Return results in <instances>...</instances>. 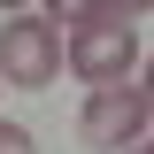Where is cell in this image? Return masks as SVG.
I'll list each match as a JSON object with an SVG mask.
<instances>
[{
  "mask_svg": "<svg viewBox=\"0 0 154 154\" xmlns=\"http://www.w3.org/2000/svg\"><path fill=\"white\" fill-rule=\"evenodd\" d=\"M62 62H69V46H62L54 16H8L0 23V77H8V85L38 93V85L62 77Z\"/></svg>",
  "mask_w": 154,
  "mask_h": 154,
  "instance_id": "cell-1",
  "label": "cell"
},
{
  "mask_svg": "<svg viewBox=\"0 0 154 154\" xmlns=\"http://www.w3.org/2000/svg\"><path fill=\"white\" fill-rule=\"evenodd\" d=\"M146 123H154L146 85H93V93H85V116H77V131L93 139V146H108V154L139 146V139H146Z\"/></svg>",
  "mask_w": 154,
  "mask_h": 154,
  "instance_id": "cell-2",
  "label": "cell"
},
{
  "mask_svg": "<svg viewBox=\"0 0 154 154\" xmlns=\"http://www.w3.org/2000/svg\"><path fill=\"white\" fill-rule=\"evenodd\" d=\"M69 69L85 77V85H123V77L139 69V31H131V16H100V23H85V31H69Z\"/></svg>",
  "mask_w": 154,
  "mask_h": 154,
  "instance_id": "cell-3",
  "label": "cell"
},
{
  "mask_svg": "<svg viewBox=\"0 0 154 154\" xmlns=\"http://www.w3.org/2000/svg\"><path fill=\"white\" fill-rule=\"evenodd\" d=\"M46 16H54L62 31H85V23H100V16H108V0H46Z\"/></svg>",
  "mask_w": 154,
  "mask_h": 154,
  "instance_id": "cell-4",
  "label": "cell"
},
{
  "mask_svg": "<svg viewBox=\"0 0 154 154\" xmlns=\"http://www.w3.org/2000/svg\"><path fill=\"white\" fill-rule=\"evenodd\" d=\"M0 154H31V131L23 123H0Z\"/></svg>",
  "mask_w": 154,
  "mask_h": 154,
  "instance_id": "cell-5",
  "label": "cell"
},
{
  "mask_svg": "<svg viewBox=\"0 0 154 154\" xmlns=\"http://www.w3.org/2000/svg\"><path fill=\"white\" fill-rule=\"evenodd\" d=\"M108 8H116V16H139V8H154V0H108Z\"/></svg>",
  "mask_w": 154,
  "mask_h": 154,
  "instance_id": "cell-6",
  "label": "cell"
},
{
  "mask_svg": "<svg viewBox=\"0 0 154 154\" xmlns=\"http://www.w3.org/2000/svg\"><path fill=\"white\" fill-rule=\"evenodd\" d=\"M139 85H146V100H154V62H146V77H139Z\"/></svg>",
  "mask_w": 154,
  "mask_h": 154,
  "instance_id": "cell-7",
  "label": "cell"
},
{
  "mask_svg": "<svg viewBox=\"0 0 154 154\" xmlns=\"http://www.w3.org/2000/svg\"><path fill=\"white\" fill-rule=\"evenodd\" d=\"M0 8H8V16H16V8H23V0H0Z\"/></svg>",
  "mask_w": 154,
  "mask_h": 154,
  "instance_id": "cell-8",
  "label": "cell"
},
{
  "mask_svg": "<svg viewBox=\"0 0 154 154\" xmlns=\"http://www.w3.org/2000/svg\"><path fill=\"white\" fill-rule=\"evenodd\" d=\"M139 154H154V139H146V146H139Z\"/></svg>",
  "mask_w": 154,
  "mask_h": 154,
  "instance_id": "cell-9",
  "label": "cell"
}]
</instances>
